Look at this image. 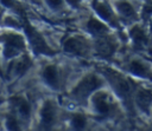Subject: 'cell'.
I'll list each match as a JSON object with an SVG mask.
<instances>
[{"label": "cell", "mask_w": 152, "mask_h": 131, "mask_svg": "<svg viewBox=\"0 0 152 131\" xmlns=\"http://www.w3.org/2000/svg\"><path fill=\"white\" fill-rule=\"evenodd\" d=\"M101 86V80L97 76L94 74H89L87 77H84L80 84L75 87L72 96L77 99V100H84L86 98L89 97V94H91L93 92H95L99 87Z\"/></svg>", "instance_id": "1"}, {"label": "cell", "mask_w": 152, "mask_h": 131, "mask_svg": "<svg viewBox=\"0 0 152 131\" xmlns=\"http://www.w3.org/2000/svg\"><path fill=\"white\" fill-rule=\"evenodd\" d=\"M24 28H25L26 35L32 45V48L37 54H52L53 53V51L50 50L49 45L43 39L40 33L38 31H36L34 27H32L26 20H24Z\"/></svg>", "instance_id": "2"}, {"label": "cell", "mask_w": 152, "mask_h": 131, "mask_svg": "<svg viewBox=\"0 0 152 131\" xmlns=\"http://www.w3.org/2000/svg\"><path fill=\"white\" fill-rule=\"evenodd\" d=\"M104 74L109 79V81H110L114 91L116 92V94L124 100H129V96H131V91H132L129 81L126 78H124L121 74H118V73H115L110 70L109 71L107 70L104 72Z\"/></svg>", "instance_id": "3"}, {"label": "cell", "mask_w": 152, "mask_h": 131, "mask_svg": "<svg viewBox=\"0 0 152 131\" xmlns=\"http://www.w3.org/2000/svg\"><path fill=\"white\" fill-rule=\"evenodd\" d=\"M93 105L95 111L101 116H109L114 110V101L106 92H100L93 96Z\"/></svg>", "instance_id": "4"}, {"label": "cell", "mask_w": 152, "mask_h": 131, "mask_svg": "<svg viewBox=\"0 0 152 131\" xmlns=\"http://www.w3.org/2000/svg\"><path fill=\"white\" fill-rule=\"evenodd\" d=\"M24 50V40L20 35L7 34L5 37V50L4 53L7 58L17 57Z\"/></svg>", "instance_id": "5"}, {"label": "cell", "mask_w": 152, "mask_h": 131, "mask_svg": "<svg viewBox=\"0 0 152 131\" xmlns=\"http://www.w3.org/2000/svg\"><path fill=\"white\" fill-rule=\"evenodd\" d=\"M63 48L71 54L82 55L87 51V44L82 38L78 37H69L63 42Z\"/></svg>", "instance_id": "6"}, {"label": "cell", "mask_w": 152, "mask_h": 131, "mask_svg": "<svg viewBox=\"0 0 152 131\" xmlns=\"http://www.w3.org/2000/svg\"><path fill=\"white\" fill-rule=\"evenodd\" d=\"M135 100H137L139 109L141 111H144L145 113H148L150 107L152 105V90L146 89V87L139 89L135 94Z\"/></svg>", "instance_id": "7"}, {"label": "cell", "mask_w": 152, "mask_h": 131, "mask_svg": "<svg viewBox=\"0 0 152 131\" xmlns=\"http://www.w3.org/2000/svg\"><path fill=\"white\" fill-rule=\"evenodd\" d=\"M96 50L100 55L102 57H110L116 50V44L112 38L108 37H99V40L96 42Z\"/></svg>", "instance_id": "8"}, {"label": "cell", "mask_w": 152, "mask_h": 131, "mask_svg": "<svg viewBox=\"0 0 152 131\" xmlns=\"http://www.w3.org/2000/svg\"><path fill=\"white\" fill-rule=\"evenodd\" d=\"M43 78L46 81V84L49 86H51L52 89H55V90H58L59 89L61 77H59L58 68L55 65L45 66V68L43 70Z\"/></svg>", "instance_id": "9"}, {"label": "cell", "mask_w": 152, "mask_h": 131, "mask_svg": "<svg viewBox=\"0 0 152 131\" xmlns=\"http://www.w3.org/2000/svg\"><path fill=\"white\" fill-rule=\"evenodd\" d=\"M128 70L135 76L152 79V72H151L150 67L141 60H138V59L131 60L128 64Z\"/></svg>", "instance_id": "10"}, {"label": "cell", "mask_w": 152, "mask_h": 131, "mask_svg": "<svg viewBox=\"0 0 152 131\" xmlns=\"http://www.w3.org/2000/svg\"><path fill=\"white\" fill-rule=\"evenodd\" d=\"M31 66V60L28 57H21L20 59H17L10 67V76L12 77H19L23 73H25Z\"/></svg>", "instance_id": "11"}, {"label": "cell", "mask_w": 152, "mask_h": 131, "mask_svg": "<svg viewBox=\"0 0 152 131\" xmlns=\"http://www.w3.org/2000/svg\"><path fill=\"white\" fill-rule=\"evenodd\" d=\"M94 8H95V11L97 12V14H99L102 19L109 21L112 25H115V17H114L112 9L109 8V6H108L106 2L96 1V2L94 4Z\"/></svg>", "instance_id": "12"}, {"label": "cell", "mask_w": 152, "mask_h": 131, "mask_svg": "<svg viewBox=\"0 0 152 131\" xmlns=\"http://www.w3.org/2000/svg\"><path fill=\"white\" fill-rule=\"evenodd\" d=\"M13 103H14V107H15L17 112L24 119H27L31 114V105L28 104V101L23 97H15L13 99Z\"/></svg>", "instance_id": "13"}, {"label": "cell", "mask_w": 152, "mask_h": 131, "mask_svg": "<svg viewBox=\"0 0 152 131\" xmlns=\"http://www.w3.org/2000/svg\"><path fill=\"white\" fill-rule=\"evenodd\" d=\"M131 37H132V40L134 41V44L137 46H139V47L146 46L147 42H148V38H147L146 32L141 27H139V26H135V27L132 28Z\"/></svg>", "instance_id": "14"}, {"label": "cell", "mask_w": 152, "mask_h": 131, "mask_svg": "<svg viewBox=\"0 0 152 131\" xmlns=\"http://www.w3.org/2000/svg\"><path fill=\"white\" fill-rule=\"evenodd\" d=\"M87 28H88V31H89L91 34L99 35V37H102V35H104V34L107 33V27H106L100 20L94 19V18H91V19L88 20V22H87Z\"/></svg>", "instance_id": "15"}, {"label": "cell", "mask_w": 152, "mask_h": 131, "mask_svg": "<svg viewBox=\"0 0 152 131\" xmlns=\"http://www.w3.org/2000/svg\"><path fill=\"white\" fill-rule=\"evenodd\" d=\"M116 8H118L120 15L124 17V18H126V19H134L135 15H137L133 6L128 1H125V0L119 1L116 4Z\"/></svg>", "instance_id": "16"}, {"label": "cell", "mask_w": 152, "mask_h": 131, "mask_svg": "<svg viewBox=\"0 0 152 131\" xmlns=\"http://www.w3.org/2000/svg\"><path fill=\"white\" fill-rule=\"evenodd\" d=\"M71 126L74 131H84L87 126V118L81 113L74 114L71 117Z\"/></svg>", "instance_id": "17"}, {"label": "cell", "mask_w": 152, "mask_h": 131, "mask_svg": "<svg viewBox=\"0 0 152 131\" xmlns=\"http://www.w3.org/2000/svg\"><path fill=\"white\" fill-rule=\"evenodd\" d=\"M6 127L8 131H21L20 124L18 123L17 118L13 114H8L6 117Z\"/></svg>", "instance_id": "18"}, {"label": "cell", "mask_w": 152, "mask_h": 131, "mask_svg": "<svg viewBox=\"0 0 152 131\" xmlns=\"http://www.w3.org/2000/svg\"><path fill=\"white\" fill-rule=\"evenodd\" d=\"M46 2L53 9H59L63 6V0H46Z\"/></svg>", "instance_id": "19"}, {"label": "cell", "mask_w": 152, "mask_h": 131, "mask_svg": "<svg viewBox=\"0 0 152 131\" xmlns=\"http://www.w3.org/2000/svg\"><path fill=\"white\" fill-rule=\"evenodd\" d=\"M1 2H2L5 6H7V7H14V6H15L14 0H1Z\"/></svg>", "instance_id": "20"}, {"label": "cell", "mask_w": 152, "mask_h": 131, "mask_svg": "<svg viewBox=\"0 0 152 131\" xmlns=\"http://www.w3.org/2000/svg\"><path fill=\"white\" fill-rule=\"evenodd\" d=\"M68 1H69L71 5H74V6H76V5L78 4V0H68Z\"/></svg>", "instance_id": "21"}, {"label": "cell", "mask_w": 152, "mask_h": 131, "mask_svg": "<svg viewBox=\"0 0 152 131\" xmlns=\"http://www.w3.org/2000/svg\"><path fill=\"white\" fill-rule=\"evenodd\" d=\"M150 27H151V31H152V21H151V26Z\"/></svg>", "instance_id": "22"}, {"label": "cell", "mask_w": 152, "mask_h": 131, "mask_svg": "<svg viewBox=\"0 0 152 131\" xmlns=\"http://www.w3.org/2000/svg\"><path fill=\"white\" fill-rule=\"evenodd\" d=\"M0 14H1V8H0Z\"/></svg>", "instance_id": "23"}, {"label": "cell", "mask_w": 152, "mask_h": 131, "mask_svg": "<svg viewBox=\"0 0 152 131\" xmlns=\"http://www.w3.org/2000/svg\"><path fill=\"white\" fill-rule=\"evenodd\" d=\"M58 131H62V130H58Z\"/></svg>", "instance_id": "24"}]
</instances>
